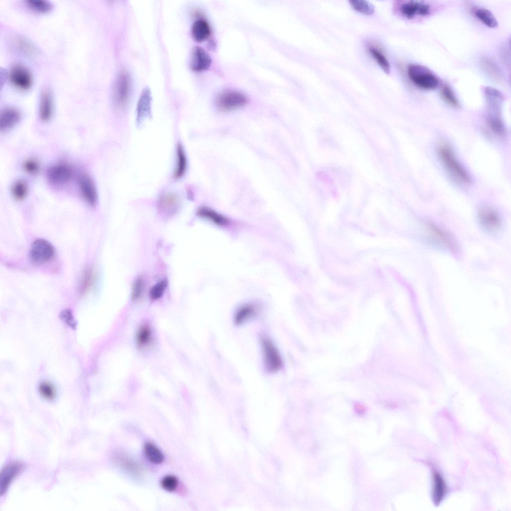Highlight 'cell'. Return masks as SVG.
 Instances as JSON below:
<instances>
[{
    "mask_svg": "<svg viewBox=\"0 0 511 511\" xmlns=\"http://www.w3.org/2000/svg\"><path fill=\"white\" fill-rule=\"evenodd\" d=\"M197 214L199 217L209 220L219 226H226L229 223V220L223 215L207 207L199 208Z\"/></svg>",
    "mask_w": 511,
    "mask_h": 511,
    "instance_id": "obj_21",
    "label": "cell"
},
{
    "mask_svg": "<svg viewBox=\"0 0 511 511\" xmlns=\"http://www.w3.org/2000/svg\"><path fill=\"white\" fill-rule=\"evenodd\" d=\"M399 11L403 16L412 19L417 15H429L431 11V6L422 1L409 0L401 3L399 6Z\"/></svg>",
    "mask_w": 511,
    "mask_h": 511,
    "instance_id": "obj_12",
    "label": "cell"
},
{
    "mask_svg": "<svg viewBox=\"0 0 511 511\" xmlns=\"http://www.w3.org/2000/svg\"><path fill=\"white\" fill-rule=\"evenodd\" d=\"M60 318L67 325L71 328H74L76 323L74 320L73 314L70 309H66L61 311L60 314Z\"/></svg>",
    "mask_w": 511,
    "mask_h": 511,
    "instance_id": "obj_42",
    "label": "cell"
},
{
    "mask_svg": "<svg viewBox=\"0 0 511 511\" xmlns=\"http://www.w3.org/2000/svg\"><path fill=\"white\" fill-rule=\"evenodd\" d=\"M167 285L168 281L165 279L155 284L150 290V298L152 300H157L160 298L163 295Z\"/></svg>",
    "mask_w": 511,
    "mask_h": 511,
    "instance_id": "obj_38",
    "label": "cell"
},
{
    "mask_svg": "<svg viewBox=\"0 0 511 511\" xmlns=\"http://www.w3.org/2000/svg\"><path fill=\"white\" fill-rule=\"evenodd\" d=\"M426 227L430 235L436 242L450 251L455 253L458 251L456 242L447 231L432 223H427Z\"/></svg>",
    "mask_w": 511,
    "mask_h": 511,
    "instance_id": "obj_13",
    "label": "cell"
},
{
    "mask_svg": "<svg viewBox=\"0 0 511 511\" xmlns=\"http://www.w3.org/2000/svg\"><path fill=\"white\" fill-rule=\"evenodd\" d=\"M180 206V198L174 193L162 194L158 201V209L164 215L171 216L176 213Z\"/></svg>",
    "mask_w": 511,
    "mask_h": 511,
    "instance_id": "obj_15",
    "label": "cell"
},
{
    "mask_svg": "<svg viewBox=\"0 0 511 511\" xmlns=\"http://www.w3.org/2000/svg\"><path fill=\"white\" fill-rule=\"evenodd\" d=\"M475 14L480 21L489 27H495L498 25L497 19L493 14L487 8H477L475 10Z\"/></svg>",
    "mask_w": 511,
    "mask_h": 511,
    "instance_id": "obj_30",
    "label": "cell"
},
{
    "mask_svg": "<svg viewBox=\"0 0 511 511\" xmlns=\"http://www.w3.org/2000/svg\"><path fill=\"white\" fill-rule=\"evenodd\" d=\"M211 62L210 56L203 48L196 46L193 48L190 62L192 69L198 72L207 70Z\"/></svg>",
    "mask_w": 511,
    "mask_h": 511,
    "instance_id": "obj_16",
    "label": "cell"
},
{
    "mask_svg": "<svg viewBox=\"0 0 511 511\" xmlns=\"http://www.w3.org/2000/svg\"><path fill=\"white\" fill-rule=\"evenodd\" d=\"M9 77L12 84L20 90H27L32 84L33 79L31 72L22 64L14 65L9 71Z\"/></svg>",
    "mask_w": 511,
    "mask_h": 511,
    "instance_id": "obj_10",
    "label": "cell"
},
{
    "mask_svg": "<svg viewBox=\"0 0 511 511\" xmlns=\"http://www.w3.org/2000/svg\"><path fill=\"white\" fill-rule=\"evenodd\" d=\"M256 312L255 305L247 303L241 306L236 312L234 321L236 325H241L254 317Z\"/></svg>",
    "mask_w": 511,
    "mask_h": 511,
    "instance_id": "obj_23",
    "label": "cell"
},
{
    "mask_svg": "<svg viewBox=\"0 0 511 511\" xmlns=\"http://www.w3.org/2000/svg\"><path fill=\"white\" fill-rule=\"evenodd\" d=\"M72 176L73 171L71 167L63 163L53 165L46 172L48 182L54 186H61L67 183Z\"/></svg>",
    "mask_w": 511,
    "mask_h": 511,
    "instance_id": "obj_8",
    "label": "cell"
},
{
    "mask_svg": "<svg viewBox=\"0 0 511 511\" xmlns=\"http://www.w3.org/2000/svg\"><path fill=\"white\" fill-rule=\"evenodd\" d=\"M178 484V479L173 475L164 477L161 481V487L165 491L172 492L175 491Z\"/></svg>",
    "mask_w": 511,
    "mask_h": 511,
    "instance_id": "obj_39",
    "label": "cell"
},
{
    "mask_svg": "<svg viewBox=\"0 0 511 511\" xmlns=\"http://www.w3.org/2000/svg\"><path fill=\"white\" fill-rule=\"evenodd\" d=\"M131 89L129 75L126 71H121L115 81L113 89V100L115 106L124 108L129 100Z\"/></svg>",
    "mask_w": 511,
    "mask_h": 511,
    "instance_id": "obj_5",
    "label": "cell"
},
{
    "mask_svg": "<svg viewBox=\"0 0 511 511\" xmlns=\"http://www.w3.org/2000/svg\"><path fill=\"white\" fill-rule=\"evenodd\" d=\"M144 289V281L142 278L138 277L134 282L131 292L132 299H138L142 295Z\"/></svg>",
    "mask_w": 511,
    "mask_h": 511,
    "instance_id": "obj_40",
    "label": "cell"
},
{
    "mask_svg": "<svg viewBox=\"0 0 511 511\" xmlns=\"http://www.w3.org/2000/svg\"><path fill=\"white\" fill-rule=\"evenodd\" d=\"M407 74L410 81L420 88L432 90L436 88L439 85V80L436 75L422 65L409 64Z\"/></svg>",
    "mask_w": 511,
    "mask_h": 511,
    "instance_id": "obj_3",
    "label": "cell"
},
{
    "mask_svg": "<svg viewBox=\"0 0 511 511\" xmlns=\"http://www.w3.org/2000/svg\"><path fill=\"white\" fill-rule=\"evenodd\" d=\"M368 50L380 68L386 73H389L390 71V63L384 54L381 49L375 45H369Z\"/></svg>",
    "mask_w": 511,
    "mask_h": 511,
    "instance_id": "obj_25",
    "label": "cell"
},
{
    "mask_svg": "<svg viewBox=\"0 0 511 511\" xmlns=\"http://www.w3.org/2000/svg\"><path fill=\"white\" fill-rule=\"evenodd\" d=\"M114 459L119 465L134 475H138L141 472L140 467L136 463L123 454H116Z\"/></svg>",
    "mask_w": 511,
    "mask_h": 511,
    "instance_id": "obj_26",
    "label": "cell"
},
{
    "mask_svg": "<svg viewBox=\"0 0 511 511\" xmlns=\"http://www.w3.org/2000/svg\"><path fill=\"white\" fill-rule=\"evenodd\" d=\"M23 467L22 463L13 461L2 468L0 474V496L5 494L12 482L23 470Z\"/></svg>",
    "mask_w": 511,
    "mask_h": 511,
    "instance_id": "obj_11",
    "label": "cell"
},
{
    "mask_svg": "<svg viewBox=\"0 0 511 511\" xmlns=\"http://www.w3.org/2000/svg\"><path fill=\"white\" fill-rule=\"evenodd\" d=\"M55 256V249L47 241L38 239L31 245L29 259L32 263L41 264L49 262Z\"/></svg>",
    "mask_w": 511,
    "mask_h": 511,
    "instance_id": "obj_7",
    "label": "cell"
},
{
    "mask_svg": "<svg viewBox=\"0 0 511 511\" xmlns=\"http://www.w3.org/2000/svg\"><path fill=\"white\" fill-rule=\"evenodd\" d=\"M152 97L150 89L146 87L142 91L137 105V122H143L151 113Z\"/></svg>",
    "mask_w": 511,
    "mask_h": 511,
    "instance_id": "obj_18",
    "label": "cell"
},
{
    "mask_svg": "<svg viewBox=\"0 0 511 511\" xmlns=\"http://www.w3.org/2000/svg\"><path fill=\"white\" fill-rule=\"evenodd\" d=\"M144 451L146 458L152 464H160L163 462L164 455L153 443H146L144 445Z\"/></svg>",
    "mask_w": 511,
    "mask_h": 511,
    "instance_id": "obj_27",
    "label": "cell"
},
{
    "mask_svg": "<svg viewBox=\"0 0 511 511\" xmlns=\"http://www.w3.org/2000/svg\"><path fill=\"white\" fill-rule=\"evenodd\" d=\"M78 185L80 194L85 201L91 206H95L98 200L96 186L93 180L86 174L78 178Z\"/></svg>",
    "mask_w": 511,
    "mask_h": 511,
    "instance_id": "obj_14",
    "label": "cell"
},
{
    "mask_svg": "<svg viewBox=\"0 0 511 511\" xmlns=\"http://www.w3.org/2000/svg\"><path fill=\"white\" fill-rule=\"evenodd\" d=\"M484 92L486 101L487 122L493 131H499L504 127L500 116L504 97L499 90L490 86L485 87Z\"/></svg>",
    "mask_w": 511,
    "mask_h": 511,
    "instance_id": "obj_1",
    "label": "cell"
},
{
    "mask_svg": "<svg viewBox=\"0 0 511 511\" xmlns=\"http://www.w3.org/2000/svg\"><path fill=\"white\" fill-rule=\"evenodd\" d=\"M152 339V331L150 326L146 324L141 325L138 329L136 336V341L138 346L145 347L150 344Z\"/></svg>",
    "mask_w": 511,
    "mask_h": 511,
    "instance_id": "obj_29",
    "label": "cell"
},
{
    "mask_svg": "<svg viewBox=\"0 0 511 511\" xmlns=\"http://www.w3.org/2000/svg\"><path fill=\"white\" fill-rule=\"evenodd\" d=\"M260 343L266 370L269 373L276 372L282 366V360L277 349L267 337L262 336Z\"/></svg>",
    "mask_w": 511,
    "mask_h": 511,
    "instance_id": "obj_6",
    "label": "cell"
},
{
    "mask_svg": "<svg viewBox=\"0 0 511 511\" xmlns=\"http://www.w3.org/2000/svg\"><path fill=\"white\" fill-rule=\"evenodd\" d=\"M53 113V100L49 90H44L41 93L39 105V116L42 121H49Z\"/></svg>",
    "mask_w": 511,
    "mask_h": 511,
    "instance_id": "obj_19",
    "label": "cell"
},
{
    "mask_svg": "<svg viewBox=\"0 0 511 511\" xmlns=\"http://www.w3.org/2000/svg\"><path fill=\"white\" fill-rule=\"evenodd\" d=\"M28 188L27 183L21 180L15 181L12 185L11 193L12 197L17 201L24 199L28 194Z\"/></svg>",
    "mask_w": 511,
    "mask_h": 511,
    "instance_id": "obj_33",
    "label": "cell"
},
{
    "mask_svg": "<svg viewBox=\"0 0 511 511\" xmlns=\"http://www.w3.org/2000/svg\"><path fill=\"white\" fill-rule=\"evenodd\" d=\"M177 161L174 173L175 178L179 179L185 174L187 167V159L183 147L178 144L176 149Z\"/></svg>",
    "mask_w": 511,
    "mask_h": 511,
    "instance_id": "obj_24",
    "label": "cell"
},
{
    "mask_svg": "<svg viewBox=\"0 0 511 511\" xmlns=\"http://www.w3.org/2000/svg\"><path fill=\"white\" fill-rule=\"evenodd\" d=\"M446 492V486L442 476L437 472L433 473L432 498L434 504L439 505L442 501Z\"/></svg>",
    "mask_w": 511,
    "mask_h": 511,
    "instance_id": "obj_22",
    "label": "cell"
},
{
    "mask_svg": "<svg viewBox=\"0 0 511 511\" xmlns=\"http://www.w3.org/2000/svg\"><path fill=\"white\" fill-rule=\"evenodd\" d=\"M438 154L448 172L457 181L464 184L471 182L469 174L459 162L448 143L443 142L439 145Z\"/></svg>",
    "mask_w": 511,
    "mask_h": 511,
    "instance_id": "obj_2",
    "label": "cell"
},
{
    "mask_svg": "<svg viewBox=\"0 0 511 511\" xmlns=\"http://www.w3.org/2000/svg\"><path fill=\"white\" fill-rule=\"evenodd\" d=\"M22 167L23 170L26 173L32 175L37 174L40 169L38 162L33 159H29L25 160L23 163Z\"/></svg>",
    "mask_w": 511,
    "mask_h": 511,
    "instance_id": "obj_41",
    "label": "cell"
},
{
    "mask_svg": "<svg viewBox=\"0 0 511 511\" xmlns=\"http://www.w3.org/2000/svg\"><path fill=\"white\" fill-rule=\"evenodd\" d=\"M192 33L194 38L198 42L208 39L211 34V29L208 22L203 19L196 20L193 24Z\"/></svg>",
    "mask_w": 511,
    "mask_h": 511,
    "instance_id": "obj_20",
    "label": "cell"
},
{
    "mask_svg": "<svg viewBox=\"0 0 511 511\" xmlns=\"http://www.w3.org/2000/svg\"><path fill=\"white\" fill-rule=\"evenodd\" d=\"M478 219L482 227L490 232L498 231L502 227V220L499 213L493 208L485 206L478 212Z\"/></svg>",
    "mask_w": 511,
    "mask_h": 511,
    "instance_id": "obj_9",
    "label": "cell"
},
{
    "mask_svg": "<svg viewBox=\"0 0 511 511\" xmlns=\"http://www.w3.org/2000/svg\"><path fill=\"white\" fill-rule=\"evenodd\" d=\"M247 96L234 90H227L220 93L216 98L217 109L224 112H230L245 106L248 103Z\"/></svg>",
    "mask_w": 511,
    "mask_h": 511,
    "instance_id": "obj_4",
    "label": "cell"
},
{
    "mask_svg": "<svg viewBox=\"0 0 511 511\" xmlns=\"http://www.w3.org/2000/svg\"><path fill=\"white\" fill-rule=\"evenodd\" d=\"M351 7L356 11L366 15H372L375 11L374 6L364 0H352L349 1Z\"/></svg>",
    "mask_w": 511,
    "mask_h": 511,
    "instance_id": "obj_31",
    "label": "cell"
},
{
    "mask_svg": "<svg viewBox=\"0 0 511 511\" xmlns=\"http://www.w3.org/2000/svg\"><path fill=\"white\" fill-rule=\"evenodd\" d=\"M355 411L357 414L363 415L366 412V409L364 407L362 406L361 405H357L355 407Z\"/></svg>",
    "mask_w": 511,
    "mask_h": 511,
    "instance_id": "obj_43",
    "label": "cell"
},
{
    "mask_svg": "<svg viewBox=\"0 0 511 511\" xmlns=\"http://www.w3.org/2000/svg\"><path fill=\"white\" fill-rule=\"evenodd\" d=\"M25 2L29 9L38 13H47L50 11L52 8V4L46 0H28Z\"/></svg>",
    "mask_w": 511,
    "mask_h": 511,
    "instance_id": "obj_32",
    "label": "cell"
},
{
    "mask_svg": "<svg viewBox=\"0 0 511 511\" xmlns=\"http://www.w3.org/2000/svg\"><path fill=\"white\" fill-rule=\"evenodd\" d=\"M16 48L22 53L32 56L37 54V51L34 45L27 38L22 36H17L14 39Z\"/></svg>",
    "mask_w": 511,
    "mask_h": 511,
    "instance_id": "obj_28",
    "label": "cell"
},
{
    "mask_svg": "<svg viewBox=\"0 0 511 511\" xmlns=\"http://www.w3.org/2000/svg\"><path fill=\"white\" fill-rule=\"evenodd\" d=\"M482 63L485 70L493 78L497 80L501 79V73L493 61L488 58H484Z\"/></svg>",
    "mask_w": 511,
    "mask_h": 511,
    "instance_id": "obj_37",
    "label": "cell"
},
{
    "mask_svg": "<svg viewBox=\"0 0 511 511\" xmlns=\"http://www.w3.org/2000/svg\"><path fill=\"white\" fill-rule=\"evenodd\" d=\"M21 116L15 108L9 107L3 109L0 114V131L3 132L12 128L19 122Z\"/></svg>",
    "mask_w": 511,
    "mask_h": 511,
    "instance_id": "obj_17",
    "label": "cell"
},
{
    "mask_svg": "<svg viewBox=\"0 0 511 511\" xmlns=\"http://www.w3.org/2000/svg\"><path fill=\"white\" fill-rule=\"evenodd\" d=\"M440 95L443 100L448 105L454 107L458 108L460 103L450 86L447 84L442 85L440 90Z\"/></svg>",
    "mask_w": 511,
    "mask_h": 511,
    "instance_id": "obj_34",
    "label": "cell"
},
{
    "mask_svg": "<svg viewBox=\"0 0 511 511\" xmlns=\"http://www.w3.org/2000/svg\"><path fill=\"white\" fill-rule=\"evenodd\" d=\"M93 280V270L91 268H87L84 272L79 286V292L81 294H85L89 290Z\"/></svg>",
    "mask_w": 511,
    "mask_h": 511,
    "instance_id": "obj_35",
    "label": "cell"
},
{
    "mask_svg": "<svg viewBox=\"0 0 511 511\" xmlns=\"http://www.w3.org/2000/svg\"><path fill=\"white\" fill-rule=\"evenodd\" d=\"M38 391L40 395L47 400H53L56 396V391L54 386L50 382L43 381L38 386Z\"/></svg>",
    "mask_w": 511,
    "mask_h": 511,
    "instance_id": "obj_36",
    "label": "cell"
}]
</instances>
